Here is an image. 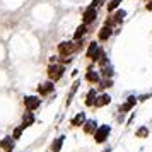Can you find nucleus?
<instances>
[{"label":"nucleus","instance_id":"1","mask_svg":"<svg viewBox=\"0 0 152 152\" xmlns=\"http://www.w3.org/2000/svg\"><path fill=\"white\" fill-rule=\"evenodd\" d=\"M110 135V126L108 125H101V126H97V130L94 132V140H96L97 144H101L104 142L106 138Z\"/></svg>","mask_w":152,"mask_h":152},{"label":"nucleus","instance_id":"2","mask_svg":"<svg viewBox=\"0 0 152 152\" xmlns=\"http://www.w3.org/2000/svg\"><path fill=\"white\" fill-rule=\"evenodd\" d=\"M63 70H65L63 65H50V69H48L50 80H58V79L63 75Z\"/></svg>","mask_w":152,"mask_h":152},{"label":"nucleus","instance_id":"3","mask_svg":"<svg viewBox=\"0 0 152 152\" xmlns=\"http://www.w3.org/2000/svg\"><path fill=\"white\" fill-rule=\"evenodd\" d=\"M39 104H41L39 97H36V96H26L24 97V106H26L28 111H34L36 108H39Z\"/></svg>","mask_w":152,"mask_h":152},{"label":"nucleus","instance_id":"4","mask_svg":"<svg viewBox=\"0 0 152 152\" xmlns=\"http://www.w3.org/2000/svg\"><path fill=\"white\" fill-rule=\"evenodd\" d=\"M58 51H60V55H63V56L70 55V53L74 51V43H70V41L60 43V45H58Z\"/></svg>","mask_w":152,"mask_h":152},{"label":"nucleus","instance_id":"5","mask_svg":"<svg viewBox=\"0 0 152 152\" xmlns=\"http://www.w3.org/2000/svg\"><path fill=\"white\" fill-rule=\"evenodd\" d=\"M14 138L12 137H5V138H2L0 140V147H2V151H5V152H12L14 151Z\"/></svg>","mask_w":152,"mask_h":152},{"label":"nucleus","instance_id":"6","mask_svg":"<svg viewBox=\"0 0 152 152\" xmlns=\"http://www.w3.org/2000/svg\"><path fill=\"white\" fill-rule=\"evenodd\" d=\"M96 9H92V7H89L86 12H84V15H82V21H84V24H91V22L96 19Z\"/></svg>","mask_w":152,"mask_h":152},{"label":"nucleus","instance_id":"7","mask_svg":"<svg viewBox=\"0 0 152 152\" xmlns=\"http://www.w3.org/2000/svg\"><path fill=\"white\" fill-rule=\"evenodd\" d=\"M34 123V115H33V111H26L24 115H22V128H28L31 125Z\"/></svg>","mask_w":152,"mask_h":152},{"label":"nucleus","instance_id":"8","mask_svg":"<svg viewBox=\"0 0 152 152\" xmlns=\"http://www.w3.org/2000/svg\"><path fill=\"white\" fill-rule=\"evenodd\" d=\"M111 103V96L110 94H101L99 97H96V101H94V104H96L97 108H101V106H106V104Z\"/></svg>","mask_w":152,"mask_h":152},{"label":"nucleus","instance_id":"9","mask_svg":"<svg viewBox=\"0 0 152 152\" xmlns=\"http://www.w3.org/2000/svg\"><path fill=\"white\" fill-rule=\"evenodd\" d=\"M63 140H65V137L63 135H60V137H56L55 140H53V144H51V152H60L63 147Z\"/></svg>","mask_w":152,"mask_h":152},{"label":"nucleus","instance_id":"10","mask_svg":"<svg viewBox=\"0 0 152 152\" xmlns=\"http://www.w3.org/2000/svg\"><path fill=\"white\" fill-rule=\"evenodd\" d=\"M96 130H97V123L94 120H87V121L84 123V132H86V133H94Z\"/></svg>","mask_w":152,"mask_h":152},{"label":"nucleus","instance_id":"11","mask_svg":"<svg viewBox=\"0 0 152 152\" xmlns=\"http://www.w3.org/2000/svg\"><path fill=\"white\" fill-rule=\"evenodd\" d=\"M38 91H39V94H50L51 91H53V84L51 82H43V84H39V87H38Z\"/></svg>","mask_w":152,"mask_h":152},{"label":"nucleus","instance_id":"12","mask_svg":"<svg viewBox=\"0 0 152 152\" xmlns=\"http://www.w3.org/2000/svg\"><path fill=\"white\" fill-rule=\"evenodd\" d=\"M86 79L89 80V82H92V84H96V82H99V74H97L96 70H87V74H86Z\"/></svg>","mask_w":152,"mask_h":152},{"label":"nucleus","instance_id":"13","mask_svg":"<svg viewBox=\"0 0 152 152\" xmlns=\"http://www.w3.org/2000/svg\"><path fill=\"white\" fill-rule=\"evenodd\" d=\"M96 97H97V92L94 89H91L87 92V96H86V106H92L94 101H96Z\"/></svg>","mask_w":152,"mask_h":152},{"label":"nucleus","instance_id":"14","mask_svg":"<svg viewBox=\"0 0 152 152\" xmlns=\"http://www.w3.org/2000/svg\"><path fill=\"white\" fill-rule=\"evenodd\" d=\"M84 123H86V115L84 113H79V115H75V116L72 118V125L74 126H80Z\"/></svg>","mask_w":152,"mask_h":152},{"label":"nucleus","instance_id":"15","mask_svg":"<svg viewBox=\"0 0 152 152\" xmlns=\"http://www.w3.org/2000/svg\"><path fill=\"white\" fill-rule=\"evenodd\" d=\"M99 46H97V43H91L89 45V48H87V56L89 58H94V56L97 55V51H99Z\"/></svg>","mask_w":152,"mask_h":152},{"label":"nucleus","instance_id":"16","mask_svg":"<svg viewBox=\"0 0 152 152\" xmlns=\"http://www.w3.org/2000/svg\"><path fill=\"white\" fill-rule=\"evenodd\" d=\"M101 70H103V75H106L108 79H110V77L113 75V70H111V65H110L108 62H106V60H103V69H101Z\"/></svg>","mask_w":152,"mask_h":152},{"label":"nucleus","instance_id":"17","mask_svg":"<svg viewBox=\"0 0 152 152\" xmlns=\"http://www.w3.org/2000/svg\"><path fill=\"white\" fill-rule=\"evenodd\" d=\"M111 33H113V31H111L110 26H104V28L99 31V38H101V39H108L111 36Z\"/></svg>","mask_w":152,"mask_h":152},{"label":"nucleus","instance_id":"18","mask_svg":"<svg viewBox=\"0 0 152 152\" xmlns=\"http://www.w3.org/2000/svg\"><path fill=\"white\" fill-rule=\"evenodd\" d=\"M86 31H87V28H86V24H80V26L77 28V31L74 33V39H79V38H82V36L86 34Z\"/></svg>","mask_w":152,"mask_h":152},{"label":"nucleus","instance_id":"19","mask_svg":"<svg viewBox=\"0 0 152 152\" xmlns=\"http://www.w3.org/2000/svg\"><path fill=\"white\" fill-rule=\"evenodd\" d=\"M135 135H137V137H142V138H145L147 135H149V130H147L145 126H140V128H137V132H135Z\"/></svg>","mask_w":152,"mask_h":152},{"label":"nucleus","instance_id":"20","mask_svg":"<svg viewBox=\"0 0 152 152\" xmlns=\"http://www.w3.org/2000/svg\"><path fill=\"white\" fill-rule=\"evenodd\" d=\"M120 2H121V0H111L110 4H108V10H110V12H113V10L120 5Z\"/></svg>","mask_w":152,"mask_h":152},{"label":"nucleus","instance_id":"21","mask_svg":"<svg viewBox=\"0 0 152 152\" xmlns=\"http://www.w3.org/2000/svg\"><path fill=\"white\" fill-rule=\"evenodd\" d=\"M22 130H24L22 126H17V128L14 130V135H12V138H14V140H17V138H21V135H22Z\"/></svg>","mask_w":152,"mask_h":152},{"label":"nucleus","instance_id":"22","mask_svg":"<svg viewBox=\"0 0 152 152\" xmlns=\"http://www.w3.org/2000/svg\"><path fill=\"white\" fill-rule=\"evenodd\" d=\"M135 103H137V99H135V96H130L128 99H126V103H125V104H126L128 108H133V104H135Z\"/></svg>","mask_w":152,"mask_h":152},{"label":"nucleus","instance_id":"23","mask_svg":"<svg viewBox=\"0 0 152 152\" xmlns=\"http://www.w3.org/2000/svg\"><path fill=\"white\" fill-rule=\"evenodd\" d=\"M111 86H113V82H111L110 79H106V80L101 82V87H103V89H108V87H111Z\"/></svg>","mask_w":152,"mask_h":152},{"label":"nucleus","instance_id":"24","mask_svg":"<svg viewBox=\"0 0 152 152\" xmlns=\"http://www.w3.org/2000/svg\"><path fill=\"white\" fill-rule=\"evenodd\" d=\"M115 15H116V21H118V22L123 21V17H125V10H118V12H116Z\"/></svg>","mask_w":152,"mask_h":152},{"label":"nucleus","instance_id":"25","mask_svg":"<svg viewBox=\"0 0 152 152\" xmlns=\"http://www.w3.org/2000/svg\"><path fill=\"white\" fill-rule=\"evenodd\" d=\"M130 110H132V108H128L126 104H123V106L120 108V111H121V113H128V111H130Z\"/></svg>","mask_w":152,"mask_h":152},{"label":"nucleus","instance_id":"26","mask_svg":"<svg viewBox=\"0 0 152 152\" xmlns=\"http://www.w3.org/2000/svg\"><path fill=\"white\" fill-rule=\"evenodd\" d=\"M101 2H103V0H94V2H92V5H91V7H92V9H96L97 5H99V4H101Z\"/></svg>","mask_w":152,"mask_h":152},{"label":"nucleus","instance_id":"27","mask_svg":"<svg viewBox=\"0 0 152 152\" xmlns=\"http://www.w3.org/2000/svg\"><path fill=\"white\" fill-rule=\"evenodd\" d=\"M149 97H151V94H144V96H140L138 99H140V101H147Z\"/></svg>","mask_w":152,"mask_h":152},{"label":"nucleus","instance_id":"28","mask_svg":"<svg viewBox=\"0 0 152 152\" xmlns=\"http://www.w3.org/2000/svg\"><path fill=\"white\" fill-rule=\"evenodd\" d=\"M104 152H111V149H106V151H104Z\"/></svg>","mask_w":152,"mask_h":152}]
</instances>
